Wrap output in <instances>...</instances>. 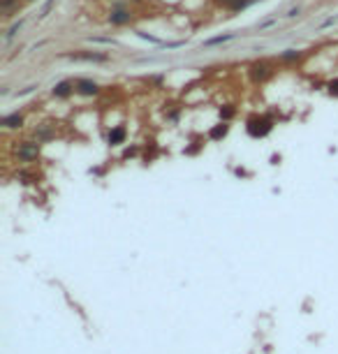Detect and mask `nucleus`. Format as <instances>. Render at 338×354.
Instances as JSON below:
<instances>
[{
	"instance_id": "1",
	"label": "nucleus",
	"mask_w": 338,
	"mask_h": 354,
	"mask_svg": "<svg viewBox=\"0 0 338 354\" xmlns=\"http://www.w3.org/2000/svg\"><path fill=\"white\" fill-rule=\"evenodd\" d=\"M37 153H40V146H37V144H26V146H21L19 158L21 160H33V158H37Z\"/></svg>"
},
{
	"instance_id": "2",
	"label": "nucleus",
	"mask_w": 338,
	"mask_h": 354,
	"mask_svg": "<svg viewBox=\"0 0 338 354\" xmlns=\"http://www.w3.org/2000/svg\"><path fill=\"white\" fill-rule=\"evenodd\" d=\"M77 90L82 95H95L97 93V84H93V81H79V84H77Z\"/></svg>"
},
{
	"instance_id": "3",
	"label": "nucleus",
	"mask_w": 338,
	"mask_h": 354,
	"mask_svg": "<svg viewBox=\"0 0 338 354\" xmlns=\"http://www.w3.org/2000/svg\"><path fill=\"white\" fill-rule=\"evenodd\" d=\"M123 139H125V130H123V127H114V130L109 132V144H111V146L123 144Z\"/></svg>"
},
{
	"instance_id": "4",
	"label": "nucleus",
	"mask_w": 338,
	"mask_h": 354,
	"mask_svg": "<svg viewBox=\"0 0 338 354\" xmlns=\"http://www.w3.org/2000/svg\"><path fill=\"white\" fill-rule=\"evenodd\" d=\"M111 23H128L130 21V12H125V9H116V12H111Z\"/></svg>"
},
{
	"instance_id": "5",
	"label": "nucleus",
	"mask_w": 338,
	"mask_h": 354,
	"mask_svg": "<svg viewBox=\"0 0 338 354\" xmlns=\"http://www.w3.org/2000/svg\"><path fill=\"white\" fill-rule=\"evenodd\" d=\"M72 58H77V60H97V63H104V60H107V56H100V54H75Z\"/></svg>"
},
{
	"instance_id": "6",
	"label": "nucleus",
	"mask_w": 338,
	"mask_h": 354,
	"mask_svg": "<svg viewBox=\"0 0 338 354\" xmlns=\"http://www.w3.org/2000/svg\"><path fill=\"white\" fill-rule=\"evenodd\" d=\"M21 123H23V118H21L19 114H14V116H7V118H5V125H7V127H19Z\"/></svg>"
},
{
	"instance_id": "7",
	"label": "nucleus",
	"mask_w": 338,
	"mask_h": 354,
	"mask_svg": "<svg viewBox=\"0 0 338 354\" xmlns=\"http://www.w3.org/2000/svg\"><path fill=\"white\" fill-rule=\"evenodd\" d=\"M70 90H72V86H70L68 81H63V84H58V86L54 88V93H56V95H68Z\"/></svg>"
},
{
	"instance_id": "8",
	"label": "nucleus",
	"mask_w": 338,
	"mask_h": 354,
	"mask_svg": "<svg viewBox=\"0 0 338 354\" xmlns=\"http://www.w3.org/2000/svg\"><path fill=\"white\" fill-rule=\"evenodd\" d=\"M225 132H227V127L218 125V127H213V130H211V137H213V139H220V137H225Z\"/></svg>"
},
{
	"instance_id": "9",
	"label": "nucleus",
	"mask_w": 338,
	"mask_h": 354,
	"mask_svg": "<svg viewBox=\"0 0 338 354\" xmlns=\"http://www.w3.org/2000/svg\"><path fill=\"white\" fill-rule=\"evenodd\" d=\"M255 77H257V79L266 77V65H255Z\"/></svg>"
},
{
	"instance_id": "10",
	"label": "nucleus",
	"mask_w": 338,
	"mask_h": 354,
	"mask_svg": "<svg viewBox=\"0 0 338 354\" xmlns=\"http://www.w3.org/2000/svg\"><path fill=\"white\" fill-rule=\"evenodd\" d=\"M332 93L338 95V81H332Z\"/></svg>"
}]
</instances>
